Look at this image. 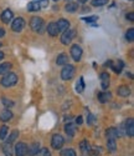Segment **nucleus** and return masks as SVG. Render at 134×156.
<instances>
[{
	"mask_svg": "<svg viewBox=\"0 0 134 156\" xmlns=\"http://www.w3.org/2000/svg\"><path fill=\"white\" fill-rule=\"evenodd\" d=\"M44 27H45V21L41 18H39V16L31 18V20H30V28H31L32 31H35V33H42L44 31Z\"/></svg>",
	"mask_w": 134,
	"mask_h": 156,
	"instance_id": "1",
	"label": "nucleus"
},
{
	"mask_svg": "<svg viewBox=\"0 0 134 156\" xmlns=\"http://www.w3.org/2000/svg\"><path fill=\"white\" fill-rule=\"evenodd\" d=\"M18 83V76L16 74L14 73H8L3 76V79H2V85L4 87H11V86H14L15 84Z\"/></svg>",
	"mask_w": 134,
	"mask_h": 156,
	"instance_id": "2",
	"label": "nucleus"
},
{
	"mask_svg": "<svg viewBox=\"0 0 134 156\" xmlns=\"http://www.w3.org/2000/svg\"><path fill=\"white\" fill-rule=\"evenodd\" d=\"M73 76H75V68L70 64L65 65V68L61 71V79L67 81V80H71Z\"/></svg>",
	"mask_w": 134,
	"mask_h": 156,
	"instance_id": "3",
	"label": "nucleus"
},
{
	"mask_svg": "<svg viewBox=\"0 0 134 156\" xmlns=\"http://www.w3.org/2000/svg\"><path fill=\"white\" fill-rule=\"evenodd\" d=\"M63 144H65V139H63V136H61L60 134H55V135L52 136V139H51V146L55 149V150H60V149H62Z\"/></svg>",
	"mask_w": 134,
	"mask_h": 156,
	"instance_id": "4",
	"label": "nucleus"
},
{
	"mask_svg": "<svg viewBox=\"0 0 134 156\" xmlns=\"http://www.w3.org/2000/svg\"><path fill=\"white\" fill-rule=\"evenodd\" d=\"M75 35H76V31H75V30L67 29L66 31H63V34H62V36H61V43H62L63 45L71 44V41H72V39L75 37Z\"/></svg>",
	"mask_w": 134,
	"mask_h": 156,
	"instance_id": "5",
	"label": "nucleus"
},
{
	"mask_svg": "<svg viewBox=\"0 0 134 156\" xmlns=\"http://www.w3.org/2000/svg\"><path fill=\"white\" fill-rule=\"evenodd\" d=\"M71 56L75 61H79L82 58V48L78 44H73L71 46Z\"/></svg>",
	"mask_w": 134,
	"mask_h": 156,
	"instance_id": "6",
	"label": "nucleus"
},
{
	"mask_svg": "<svg viewBox=\"0 0 134 156\" xmlns=\"http://www.w3.org/2000/svg\"><path fill=\"white\" fill-rule=\"evenodd\" d=\"M24 28H25V20L22 18H16L11 23V29L15 33H20Z\"/></svg>",
	"mask_w": 134,
	"mask_h": 156,
	"instance_id": "7",
	"label": "nucleus"
},
{
	"mask_svg": "<svg viewBox=\"0 0 134 156\" xmlns=\"http://www.w3.org/2000/svg\"><path fill=\"white\" fill-rule=\"evenodd\" d=\"M123 127H124V133L128 137L134 136V119L133 118H129L126 121V126H123Z\"/></svg>",
	"mask_w": 134,
	"mask_h": 156,
	"instance_id": "8",
	"label": "nucleus"
},
{
	"mask_svg": "<svg viewBox=\"0 0 134 156\" xmlns=\"http://www.w3.org/2000/svg\"><path fill=\"white\" fill-rule=\"evenodd\" d=\"M15 156H26L28 155V145L25 142H18L15 145Z\"/></svg>",
	"mask_w": 134,
	"mask_h": 156,
	"instance_id": "9",
	"label": "nucleus"
},
{
	"mask_svg": "<svg viewBox=\"0 0 134 156\" xmlns=\"http://www.w3.org/2000/svg\"><path fill=\"white\" fill-rule=\"evenodd\" d=\"M56 25H57L59 33H60V31H66L67 29H70V21L66 20V19H60V20L56 23Z\"/></svg>",
	"mask_w": 134,
	"mask_h": 156,
	"instance_id": "10",
	"label": "nucleus"
},
{
	"mask_svg": "<svg viewBox=\"0 0 134 156\" xmlns=\"http://www.w3.org/2000/svg\"><path fill=\"white\" fill-rule=\"evenodd\" d=\"M2 21L3 23H5V24H9L11 20H12V18H14V14H12V11L11 10H9V9H6V10H4L3 12H2Z\"/></svg>",
	"mask_w": 134,
	"mask_h": 156,
	"instance_id": "11",
	"label": "nucleus"
},
{
	"mask_svg": "<svg viewBox=\"0 0 134 156\" xmlns=\"http://www.w3.org/2000/svg\"><path fill=\"white\" fill-rule=\"evenodd\" d=\"M101 86L103 90H107L109 86V74L108 73H102L101 74Z\"/></svg>",
	"mask_w": 134,
	"mask_h": 156,
	"instance_id": "12",
	"label": "nucleus"
},
{
	"mask_svg": "<svg viewBox=\"0 0 134 156\" xmlns=\"http://www.w3.org/2000/svg\"><path fill=\"white\" fill-rule=\"evenodd\" d=\"M97 98H98V101H99V102L104 104V102H108V101L112 99V94H111L109 91H103V93H99V94L97 95Z\"/></svg>",
	"mask_w": 134,
	"mask_h": 156,
	"instance_id": "13",
	"label": "nucleus"
},
{
	"mask_svg": "<svg viewBox=\"0 0 134 156\" xmlns=\"http://www.w3.org/2000/svg\"><path fill=\"white\" fill-rule=\"evenodd\" d=\"M46 30H47V33H49L50 36H57V35H59V30H57L56 23H50V24L47 25Z\"/></svg>",
	"mask_w": 134,
	"mask_h": 156,
	"instance_id": "14",
	"label": "nucleus"
},
{
	"mask_svg": "<svg viewBox=\"0 0 134 156\" xmlns=\"http://www.w3.org/2000/svg\"><path fill=\"white\" fill-rule=\"evenodd\" d=\"M130 94V89L129 86L127 85H122V86H119L118 87V95L119 96H122V98H128Z\"/></svg>",
	"mask_w": 134,
	"mask_h": 156,
	"instance_id": "15",
	"label": "nucleus"
},
{
	"mask_svg": "<svg viewBox=\"0 0 134 156\" xmlns=\"http://www.w3.org/2000/svg\"><path fill=\"white\" fill-rule=\"evenodd\" d=\"M39 150H40V144L39 142H34L31 146H28V155L29 156H36Z\"/></svg>",
	"mask_w": 134,
	"mask_h": 156,
	"instance_id": "16",
	"label": "nucleus"
},
{
	"mask_svg": "<svg viewBox=\"0 0 134 156\" xmlns=\"http://www.w3.org/2000/svg\"><path fill=\"white\" fill-rule=\"evenodd\" d=\"M12 116H14V115H12V112L9 109H6V110H4L2 114H0V120L6 122V121H9V120L12 119Z\"/></svg>",
	"mask_w": 134,
	"mask_h": 156,
	"instance_id": "17",
	"label": "nucleus"
},
{
	"mask_svg": "<svg viewBox=\"0 0 134 156\" xmlns=\"http://www.w3.org/2000/svg\"><path fill=\"white\" fill-rule=\"evenodd\" d=\"M67 62H69V56H67V54L62 53L57 56L56 59V64L59 65V66H62V65H67Z\"/></svg>",
	"mask_w": 134,
	"mask_h": 156,
	"instance_id": "18",
	"label": "nucleus"
},
{
	"mask_svg": "<svg viewBox=\"0 0 134 156\" xmlns=\"http://www.w3.org/2000/svg\"><path fill=\"white\" fill-rule=\"evenodd\" d=\"M65 133L69 136H75V134H76V126L73 124H71V122L66 124L65 125Z\"/></svg>",
	"mask_w": 134,
	"mask_h": 156,
	"instance_id": "19",
	"label": "nucleus"
},
{
	"mask_svg": "<svg viewBox=\"0 0 134 156\" xmlns=\"http://www.w3.org/2000/svg\"><path fill=\"white\" fill-rule=\"evenodd\" d=\"M107 150H108L109 152H114L117 150L116 139H107Z\"/></svg>",
	"mask_w": 134,
	"mask_h": 156,
	"instance_id": "20",
	"label": "nucleus"
},
{
	"mask_svg": "<svg viewBox=\"0 0 134 156\" xmlns=\"http://www.w3.org/2000/svg\"><path fill=\"white\" fill-rule=\"evenodd\" d=\"M106 133H107V137H108V139H117V137H120L118 130H117L116 127H109Z\"/></svg>",
	"mask_w": 134,
	"mask_h": 156,
	"instance_id": "21",
	"label": "nucleus"
},
{
	"mask_svg": "<svg viewBox=\"0 0 134 156\" xmlns=\"http://www.w3.org/2000/svg\"><path fill=\"white\" fill-rule=\"evenodd\" d=\"M11 69V64L10 62H3L0 64V75H5L10 71Z\"/></svg>",
	"mask_w": 134,
	"mask_h": 156,
	"instance_id": "22",
	"label": "nucleus"
},
{
	"mask_svg": "<svg viewBox=\"0 0 134 156\" xmlns=\"http://www.w3.org/2000/svg\"><path fill=\"white\" fill-rule=\"evenodd\" d=\"M19 136V131L18 130H14V131H11L9 136H6V144H12Z\"/></svg>",
	"mask_w": 134,
	"mask_h": 156,
	"instance_id": "23",
	"label": "nucleus"
},
{
	"mask_svg": "<svg viewBox=\"0 0 134 156\" xmlns=\"http://www.w3.org/2000/svg\"><path fill=\"white\" fill-rule=\"evenodd\" d=\"M65 9H66V11H69V12H73V11H76V10L78 9V4L70 2V3L66 4V8H65Z\"/></svg>",
	"mask_w": 134,
	"mask_h": 156,
	"instance_id": "24",
	"label": "nucleus"
},
{
	"mask_svg": "<svg viewBox=\"0 0 134 156\" xmlns=\"http://www.w3.org/2000/svg\"><path fill=\"white\" fill-rule=\"evenodd\" d=\"M3 151H4V154H5V156H12V146H11V144H5L3 145Z\"/></svg>",
	"mask_w": 134,
	"mask_h": 156,
	"instance_id": "25",
	"label": "nucleus"
},
{
	"mask_svg": "<svg viewBox=\"0 0 134 156\" xmlns=\"http://www.w3.org/2000/svg\"><path fill=\"white\" fill-rule=\"evenodd\" d=\"M79 149H81V151H82V152H87V151L91 149L88 140H82L81 142H79Z\"/></svg>",
	"mask_w": 134,
	"mask_h": 156,
	"instance_id": "26",
	"label": "nucleus"
},
{
	"mask_svg": "<svg viewBox=\"0 0 134 156\" xmlns=\"http://www.w3.org/2000/svg\"><path fill=\"white\" fill-rule=\"evenodd\" d=\"M111 68L113 69V71H114V73L119 74L120 71H122V69H123V62H122V61H120V60H119V61H118L117 64H114V65L112 64V65H111Z\"/></svg>",
	"mask_w": 134,
	"mask_h": 156,
	"instance_id": "27",
	"label": "nucleus"
},
{
	"mask_svg": "<svg viewBox=\"0 0 134 156\" xmlns=\"http://www.w3.org/2000/svg\"><path fill=\"white\" fill-rule=\"evenodd\" d=\"M85 89V83H83V77H79V80L76 84V91L77 93H82Z\"/></svg>",
	"mask_w": 134,
	"mask_h": 156,
	"instance_id": "28",
	"label": "nucleus"
},
{
	"mask_svg": "<svg viewBox=\"0 0 134 156\" xmlns=\"http://www.w3.org/2000/svg\"><path fill=\"white\" fill-rule=\"evenodd\" d=\"M126 39H127V41L133 43V40H134V29L133 28L128 29V31L126 33Z\"/></svg>",
	"mask_w": 134,
	"mask_h": 156,
	"instance_id": "29",
	"label": "nucleus"
},
{
	"mask_svg": "<svg viewBox=\"0 0 134 156\" xmlns=\"http://www.w3.org/2000/svg\"><path fill=\"white\" fill-rule=\"evenodd\" d=\"M40 9H41V6H40L39 3H36V2H32V3H30L28 5V10L29 11H39Z\"/></svg>",
	"mask_w": 134,
	"mask_h": 156,
	"instance_id": "30",
	"label": "nucleus"
},
{
	"mask_svg": "<svg viewBox=\"0 0 134 156\" xmlns=\"http://www.w3.org/2000/svg\"><path fill=\"white\" fill-rule=\"evenodd\" d=\"M61 156H77V154L73 149H65L61 151Z\"/></svg>",
	"mask_w": 134,
	"mask_h": 156,
	"instance_id": "31",
	"label": "nucleus"
},
{
	"mask_svg": "<svg viewBox=\"0 0 134 156\" xmlns=\"http://www.w3.org/2000/svg\"><path fill=\"white\" fill-rule=\"evenodd\" d=\"M8 131H9V129L6 125L2 126V129H0V140H5L6 136H8Z\"/></svg>",
	"mask_w": 134,
	"mask_h": 156,
	"instance_id": "32",
	"label": "nucleus"
},
{
	"mask_svg": "<svg viewBox=\"0 0 134 156\" xmlns=\"http://www.w3.org/2000/svg\"><path fill=\"white\" fill-rule=\"evenodd\" d=\"M36 156H51V151L46 147H42V149H40L39 152L36 154Z\"/></svg>",
	"mask_w": 134,
	"mask_h": 156,
	"instance_id": "33",
	"label": "nucleus"
},
{
	"mask_svg": "<svg viewBox=\"0 0 134 156\" xmlns=\"http://www.w3.org/2000/svg\"><path fill=\"white\" fill-rule=\"evenodd\" d=\"M108 4V0H92V6H103Z\"/></svg>",
	"mask_w": 134,
	"mask_h": 156,
	"instance_id": "34",
	"label": "nucleus"
},
{
	"mask_svg": "<svg viewBox=\"0 0 134 156\" xmlns=\"http://www.w3.org/2000/svg\"><path fill=\"white\" fill-rule=\"evenodd\" d=\"M2 102L4 104V106H6V108H12V106L15 105L14 101L10 100V99H6V98H3V99H2Z\"/></svg>",
	"mask_w": 134,
	"mask_h": 156,
	"instance_id": "35",
	"label": "nucleus"
},
{
	"mask_svg": "<svg viewBox=\"0 0 134 156\" xmlns=\"http://www.w3.org/2000/svg\"><path fill=\"white\" fill-rule=\"evenodd\" d=\"M87 154H88V156H101V151L97 149V147H95V149H89L88 151H87Z\"/></svg>",
	"mask_w": 134,
	"mask_h": 156,
	"instance_id": "36",
	"label": "nucleus"
},
{
	"mask_svg": "<svg viewBox=\"0 0 134 156\" xmlns=\"http://www.w3.org/2000/svg\"><path fill=\"white\" fill-rule=\"evenodd\" d=\"M97 19H98V16H96V15L88 16V18H82V20H83V21H87V23H95Z\"/></svg>",
	"mask_w": 134,
	"mask_h": 156,
	"instance_id": "37",
	"label": "nucleus"
},
{
	"mask_svg": "<svg viewBox=\"0 0 134 156\" xmlns=\"http://www.w3.org/2000/svg\"><path fill=\"white\" fill-rule=\"evenodd\" d=\"M35 2L39 3V5L41 6V8H42V6H46V5L49 4V0H35Z\"/></svg>",
	"mask_w": 134,
	"mask_h": 156,
	"instance_id": "38",
	"label": "nucleus"
},
{
	"mask_svg": "<svg viewBox=\"0 0 134 156\" xmlns=\"http://www.w3.org/2000/svg\"><path fill=\"white\" fill-rule=\"evenodd\" d=\"M127 19L129 21H134V14H133V12H128V14H127Z\"/></svg>",
	"mask_w": 134,
	"mask_h": 156,
	"instance_id": "39",
	"label": "nucleus"
},
{
	"mask_svg": "<svg viewBox=\"0 0 134 156\" xmlns=\"http://www.w3.org/2000/svg\"><path fill=\"white\" fill-rule=\"evenodd\" d=\"M76 122H77L78 125H81V124H82V118H81V116H78V118L76 119Z\"/></svg>",
	"mask_w": 134,
	"mask_h": 156,
	"instance_id": "40",
	"label": "nucleus"
},
{
	"mask_svg": "<svg viewBox=\"0 0 134 156\" xmlns=\"http://www.w3.org/2000/svg\"><path fill=\"white\" fill-rule=\"evenodd\" d=\"M4 35H5V30L3 28H0V37H3Z\"/></svg>",
	"mask_w": 134,
	"mask_h": 156,
	"instance_id": "41",
	"label": "nucleus"
},
{
	"mask_svg": "<svg viewBox=\"0 0 134 156\" xmlns=\"http://www.w3.org/2000/svg\"><path fill=\"white\" fill-rule=\"evenodd\" d=\"M92 120H93L92 115H89V116H88V119H87V122H88V124H91V122H92Z\"/></svg>",
	"mask_w": 134,
	"mask_h": 156,
	"instance_id": "42",
	"label": "nucleus"
},
{
	"mask_svg": "<svg viewBox=\"0 0 134 156\" xmlns=\"http://www.w3.org/2000/svg\"><path fill=\"white\" fill-rule=\"evenodd\" d=\"M4 59V53L3 51H0V60H3Z\"/></svg>",
	"mask_w": 134,
	"mask_h": 156,
	"instance_id": "43",
	"label": "nucleus"
},
{
	"mask_svg": "<svg viewBox=\"0 0 134 156\" xmlns=\"http://www.w3.org/2000/svg\"><path fill=\"white\" fill-rule=\"evenodd\" d=\"M127 76H129L130 79H133V76H132V74H130V73H127Z\"/></svg>",
	"mask_w": 134,
	"mask_h": 156,
	"instance_id": "44",
	"label": "nucleus"
},
{
	"mask_svg": "<svg viewBox=\"0 0 134 156\" xmlns=\"http://www.w3.org/2000/svg\"><path fill=\"white\" fill-rule=\"evenodd\" d=\"M78 2H79V3H86L87 0H78Z\"/></svg>",
	"mask_w": 134,
	"mask_h": 156,
	"instance_id": "45",
	"label": "nucleus"
},
{
	"mask_svg": "<svg viewBox=\"0 0 134 156\" xmlns=\"http://www.w3.org/2000/svg\"><path fill=\"white\" fill-rule=\"evenodd\" d=\"M53 2H59V0H53Z\"/></svg>",
	"mask_w": 134,
	"mask_h": 156,
	"instance_id": "46",
	"label": "nucleus"
}]
</instances>
